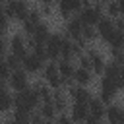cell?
<instances>
[{"instance_id": "16", "label": "cell", "mask_w": 124, "mask_h": 124, "mask_svg": "<svg viewBox=\"0 0 124 124\" xmlns=\"http://www.w3.org/2000/svg\"><path fill=\"white\" fill-rule=\"evenodd\" d=\"M87 105H79V103H74L72 108H70V120L72 122H85L87 118Z\"/></svg>"}, {"instance_id": "22", "label": "cell", "mask_w": 124, "mask_h": 124, "mask_svg": "<svg viewBox=\"0 0 124 124\" xmlns=\"http://www.w3.org/2000/svg\"><path fill=\"white\" fill-rule=\"evenodd\" d=\"M105 8H107V16H108L110 19H116V17L122 16V4L116 2V0H110Z\"/></svg>"}, {"instance_id": "36", "label": "cell", "mask_w": 124, "mask_h": 124, "mask_svg": "<svg viewBox=\"0 0 124 124\" xmlns=\"http://www.w3.org/2000/svg\"><path fill=\"white\" fill-rule=\"evenodd\" d=\"M41 124H52V122H50V120H43Z\"/></svg>"}, {"instance_id": "29", "label": "cell", "mask_w": 124, "mask_h": 124, "mask_svg": "<svg viewBox=\"0 0 124 124\" xmlns=\"http://www.w3.org/2000/svg\"><path fill=\"white\" fill-rule=\"evenodd\" d=\"M6 25H8V16H6L4 8L0 6V31H4V29H6Z\"/></svg>"}, {"instance_id": "10", "label": "cell", "mask_w": 124, "mask_h": 124, "mask_svg": "<svg viewBox=\"0 0 124 124\" xmlns=\"http://www.w3.org/2000/svg\"><path fill=\"white\" fill-rule=\"evenodd\" d=\"M70 97L74 99V103H79V105H87L93 97H91V91L81 87V85H72L70 87Z\"/></svg>"}, {"instance_id": "27", "label": "cell", "mask_w": 124, "mask_h": 124, "mask_svg": "<svg viewBox=\"0 0 124 124\" xmlns=\"http://www.w3.org/2000/svg\"><path fill=\"white\" fill-rule=\"evenodd\" d=\"M79 68H83V70H91V62H89V58H87L85 54H79Z\"/></svg>"}, {"instance_id": "9", "label": "cell", "mask_w": 124, "mask_h": 124, "mask_svg": "<svg viewBox=\"0 0 124 124\" xmlns=\"http://www.w3.org/2000/svg\"><path fill=\"white\" fill-rule=\"evenodd\" d=\"M81 27H83V23L78 19V16L68 17V21H66V35L64 37H68L70 41H78L79 33H81Z\"/></svg>"}, {"instance_id": "2", "label": "cell", "mask_w": 124, "mask_h": 124, "mask_svg": "<svg viewBox=\"0 0 124 124\" xmlns=\"http://www.w3.org/2000/svg\"><path fill=\"white\" fill-rule=\"evenodd\" d=\"M64 35L62 33H50L45 41V54H46V60H58L60 58V48H62V43H64Z\"/></svg>"}, {"instance_id": "18", "label": "cell", "mask_w": 124, "mask_h": 124, "mask_svg": "<svg viewBox=\"0 0 124 124\" xmlns=\"http://www.w3.org/2000/svg\"><path fill=\"white\" fill-rule=\"evenodd\" d=\"M105 105L99 101V99H91L89 103H87V112L93 116V118H97V120H103V116H105Z\"/></svg>"}, {"instance_id": "6", "label": "cell", "mask_w": 124, "mask_h": 124, "mask_svg": "<svg viewBox=\"0 0 124 124\" xmlns=\"http://www.w3.org/2000/svg\"><path fill=\"white\" fill-rule=\"evenodd\" d=\"M2 8H4V12H6L8 17H16V19H21V21H23L27 10H29V6L25 2H8Z\"/></svg>"}, {"instance_id": "17", "label": "cell", "mask_w": 124, "mask_h": 124, "mask_svg": "<svg viewBox=\"0 0 124 124\" xmlns=\"http://www.w3.org/2000/svg\"><path fill=\"white\" fill-rule=\"evenodd\" d=\"M105 116L108 118V124H122L124 120V112L118 105H108V108H105Z\"/></svg>"}, {"instance_id": "31", "label": "cell", "mask_w": 124, "mask_h": 124, "mask_svg": "<svg viewBox=\"0 0 124 124\" xmlns=\"http://www.w3.org/2000/svg\"><path fill=\"white\" fill-rule=\"evenodd\" d=\"M54 124H74L72 120H70V116H66V114H60L58 118H56V122Z\"/></svg>"}, {"instance_id": "24", "label": "cell", "mask_w": 124, "mask_h": 124, "mask_svg": "<svg viewBox=\"0 0 124 124\" xmlns=\"http://www.w3.org/2000/svg\"><path fill=\"white\" fill-rule=\"evenodd\" d=\"M14 108V101H12V95L6 91L0 95V112H8Z\"/></svg>"}, {"instance_id": "32", "label": "cell", "mask_w": 124, "mask_h": 124, "mask_svg": "<svg viewBox=\"0 0 124 124\" xmlns=\"http://www.w3.org/2000/svg\"><path fill=\"white\" fill-rule=\"evenodd\" d=\"M85 124H101V120H97V118H93L91 114H87V118H85Z\"/></svg>"}, {"instance_id": "25", "label": "cell", "mask_w": 124, "mask_h": 124, "mask_svg": "<svg viewBox=\"0 0 124 124\" xmlns=\"http://www.w3.org/2000/svg\"><path fill=\"white\" fill-rule=\"evenodd\" d=\"M54 107H52V103H43L41 105V108H39V114L43 116V120H50L52 116H54Z\"/></svg>"}, {"instance_id": "21", "label": "cell", "mask_w": 124, "mask_h": 124, "mask_svg": "<svg viewBox=\"0 0 124 124\" xmlns=\"http://www.w3.org/2000/svg\"><path fill=\"white\" fill-rule=\"evenodd\" d=\"M50 103H52L54 110H64V108H66V95H64L60 89H56V91H52V95H50Z\"/></svg>"}, {"instance_id": "1", "label": "cell", "mask_w": 124, "mask_h": 124, "mask_svg": "<svg viewBox=\"0 0 124 124\" xmlns=\"http://www.w3.org/2000/svg\"><path fill=\"white\" fill-rule=\"evenodd\" d=\"M103 4H81L79 12H78V19L83 25H95L101 17H103Z\"/></svg>"}, {"instance_id": "20", "label": "cell", "mask_w": 124, "mask_h": 124, "mask_svg": "<svg viewBox=\"0 0 124 124\" xmlns=\"http://www.w3.org/2000/svg\"><path fill=\"white\" fill-rule=\"evenodd\" d=\"M33 91L37 93L39 101H43V103H50V95H52V91H50V87H48L46 83H37V85L33 87Z\"/></svg>"}, {"instance_id": "15", "label": "cell", "mask_w": 124, "mask_h": 124, "mask_svg": "<svg viewBox=\"0 0 124 124\" xmlns=\"http://www.w3.org/2000/svg\"><path fill=\"white\" fill-rule=\"evenodd\" d=\"M48 35H50V27H48V23H46V21H39V23L33 27L31 39H33V41H39V43H45Z\"/></svg>"}, {"instance_id": "7", "label": "cell", "mask_w": 124, "mask_h": 124, "mask_svg": "<svg viewBox=\"0 0 124 124\" xmlns=\"http://www.w3.org/2000/svg\"><path fill=\"white\" fill-rule=\"evenodd\" d=\"M10 48H12V54H16L19 60L27 54V43H25V39H23L21 33L12 35V39H10Z\"/></svg>"}, {"instance_id": "8", "label": "cell", "mask_w": 124, "mask_h": 124, "mask_svg": "<svg viewBox=\"0 0 124 124\" xmlns=\"http://www.w3.org/2000/svg\"><path fill=\"white\" fill-rule=\"evenodd\" d=\"M8 79H10L12 89H16V93H19V91H23L25 87H29V85H27V74H25L23 70H14Z\"/></svg>"}, {"instance_id": "28", "label": "cell", "mask_w": 124, "mask_h": 124, "mask_svg": "<svg viewBox=\"0 0 124 124\" xmlns=\"http://www.w3.org/2000/svg\"><path fill=\"white\" fill-rule=\"evenodd\" d=\"M43 122V116L39 114V110L37 112H29V124H41Z\"/></svg>"}, {"instance_id": "33", "label": "cell", "mask_w": 124, "mask_h": 124, "mask_svg": "<svg viewBox=\"0 0 124 124\" xmlns=\"http://www.w3.org/2000/svg\"><path fill=\"white\" fill-rule=\"evenodd\" d=\"M4 48H6V43H4V31H0V56H2Z\"/></svg>"}, {"instance_id": "34", "label": "cell", "mask_w": 124, "mask_h": 124, "mask_svg": "<svg viewBox=\"0 0 124 124\" xmlns=\"http://www.w3.org/2000/svg\"><path fill=\"white\" fill-rule=\"evenodd\" d=\"M2 93H6V85H4V81H0V95Z\"/></svg>"}, {"instance_id": "3", "label": "cell", "mask_w": 124, "mask_h": 124, "mask_svg": "<svg viewBox=\"0 0 124 124\" xmlns=\"http://www.w3.org/2000/svg\"><path fill=\"white\" fill-rule=\"evenodd\" d=\"M118 91H120V89H118V85H116L112 79L103 78V79H101V89H99V101H101L103 105H108V103L116 97Z\"/></svg>"}, {"instance_id": "26", "label": "cell", "mask_w": 124, "mask_h": 124, "mask_svg": "<svg viewBox=\"0 0 124 124\" xmlns=\"http://www.w3.org/2000/svg\"><path fill=\"white\" fill-rule=\"evenodd\" d=\"M4 62H6V66L10 68V72H14V70H19V66H21V60L16 56V54H8L6 58H4Z\"/></svg>"}, {"instance_id": "19", "label": "cell", "mask_w": 124, "mask_h": 124, "mask_svg": "<svg viewBox=\"0 0 124 124\" xmlns=\"http://www.w3.org/2000/svg\"><path fill=\"white\" fill-rule=\"evenodd\" d=\"M78 85H87L91 79H93V74H91V70H83V68H76L74 70V78H72Z\"/></svg>"}, {"instance_id": "11", "label": "cell", "mask_w": 124, "mask_h": 124, "mask_svg": "<svg viewBox=\"0 0 124 124\" xmlns=\"http://www.w3.org/2000/svg\"><path fill=\"white\" fill-rule=\"evenodd\" d=\"M56 8H58V12H60L62 17H70V14L79 12L81 2H79V0H60V2L56 4Z\"/></svg>"}, {"instance_id": "30", "label": "cell", "mask_w": 124, "mask_h": 124, "mask_svg": "<svg viewBox=\"0 0 124 124\" xmlns=\"http://www.w3.org/2000/svg\"><path fill=\"white\" fill-rule=\"evenodd\" d=\"M39 12H41V14H52V4H50V2H43Z\"/></svg>"}, {"instance_id": "14", "label": "cell", "mask_w": 124, "mask_h": 124, "mask_svg": "<svg viewBox=\"0 0 124 124\" xmlns=\"http://www.w3.org/2000/svg\"><path fill=\"white\" fill-rule=\"evenodd\" d=\"M56 70H58V76L62 78V81H72V78H74V64H72V60H64V58H60L58 60V64H56Z\"/></svg>"}, {"instance_id": "35", "label": "cell", "mask_w": 124, "mask_h": 124, "mask_svg": "<svg viewBox=\"0 0 124 124\" xmlns=\"http://www.w3.org/2000/svg\"><path fill=\"white\" fill-rule=\"evenodd\" d=\"M10 124H29V122H23V120H12Z\"/></svg>"}, {"instance_id": "23", "label": "cell", "mask_w": 124, "mask_h": 124, "mask_svg": "<svg viewBox=\"0 0 124 124\" xmlns=\"http://www.w3.org/2000/svg\"><path fill=\"white\" fill-rule=\"evenodd\" d=\"M95 37H97V31H95V27H91V25H83V27H81L79 39H81L83 43H89V41H93Z\"/></svg>"}, {"instance_id": "4", "label": "cell", "mask_w": 124, "mask_h": 124, "mask_svg": "<svg viewBox=\"0 0 124 124\" xmlns=\"http://www.w3.org/2000/svg\"><path fill=\"white\" fill-rule=\"evenodd\" d=\"M43 78H45V83L52 89H60V85L64 83L62 78L58 76V70H56L54 62H46V66L43 68Z\"/></svg>"}, {"instance_id": "12", "label": "cell", "mask_w": 124, "mask_h": 124, "mask_svg": "<svg viewBox=\"0 0 124 124\" xmlns=\"http://www.w3.org/2000/svg\"><path fill=\"white\" fill-rule=\"evenodd\" d=\"M21 66L25 68V70H23L25 74H27V72H31V74H33V72H39V70L45 66V62H43V60H39L35 54H29V52H27V54L21 58Z\"/></svg>"}, {"instance_id": "5", "label": "cell", "mask_w": 124, "mask_h": 124, "mask_svg": "<svg viewBox=\"0 0 124 124\" xmlns=\"http://www.w3.org/2000/svg\"><path fill=\"white\" fill-rule=\"evenodd\" d=\"M95 31H97V35H99L105 43H108V39H110V37H112V33L116 31V27H114V19H110L108 16H103V17L97 21Z\"/></svg>"}, {"instance_id": "13", "label": "cell", "mask_w": 124, "mask_h": 124, "mask_svg": "<svg viewBox=\"0 0 124 124\" xmlns=\"http://www.w3.org/2000/svg\"><path fill=\"white\" fill-rule=\"evenodd\" d=\"M85 56H87L89 62H91V70H93L95 74H103V70H105V66H107L103 54L97 52V50H93V48H89V52H87Z\"/></svg>"}]
</instances>
